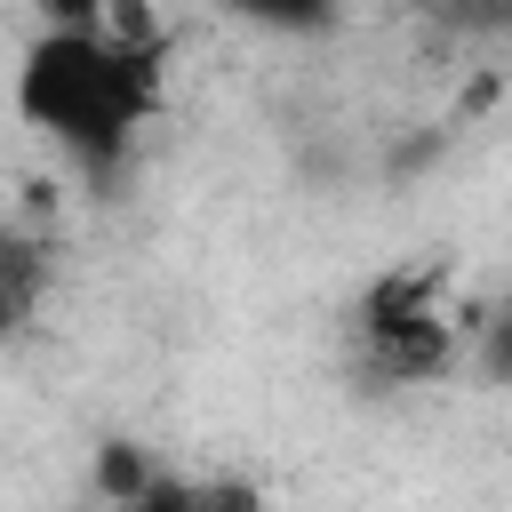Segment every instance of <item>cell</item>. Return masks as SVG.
I'll return each mask as SVG.
<instances>
[{
	"label": "cell",
	"instance_id": "6da1fadb",
	"mask_svg": "<svg viewBox=\"0 0 512 512\" xmlns=\"http://www.w3.org/2000/svg\"><path fill=\"white\" fill-rule=\"evenodd\" d=\"M16 104H24V120L48 128L72 160L112 168V160L128 152V136L144 128V112L160 104V48L48 24V40L24 56Z\"/></svg>",
	"mask_w": 512,
	"mask_h": 512
},
{
	"label": "cell",
	"instance_id": "7a4b0ae2",
	"mask_svg": "<svg viewBox=\"0 0 512 512\" xmlns=\"http://www.w3.org/2000/svg\"><path fill=\"white\" fill-rule=\"evenodd\" d=\"M360 360L384 384H424L456 360V320L440 304V272H384L352 312Z\"/></svg>",
	"mask_w": 512,
	"mask_h": 512
},
{
	"label": "cell",
	"instance_id": "3957f363",
	"mask_svg": "<svg viewBox=\"0 0 512 512\" xmlns=\"http://www.w3.org/2000/svg\"><path fill=\"white\" fill-rule=\"evenodd\" d=\"M224 8H240L256 24H320L328 16V0H224Z\"/></svg>",
	"mask_w": 512,
	"mask_h": 512
},
{
	"label": "cell",
	"instance_id": "277c9868",
	"mask_svg": "<svg viewBox=\"0 0 512 512\" xmlns=\"http://www.w3.org/2000/svg\"><path fill=\"white\" fill-rule=\"evenodd\" d=\"M32 288H40V272H32V248L16 240V248H8V320L32 312Z\"/></svg>",
	"mask_w": 512,
	"mask_h": 512
},
{
	"label": "cell",
	"instance_id": "5b68a950",
	"mask_svg": "<svg viewBox=\"0 0 512 512\" xmlns=\"http://www.w3.org/2000/svg\"><path fill=\"white\" fill-rule=\"evenodd\" d=\"M48 8V24H72V32H96V16H104V0H40Z\"/></svg>",
	"mask_w": 512,
	"mask_h": 512
}]
</instances>
